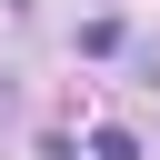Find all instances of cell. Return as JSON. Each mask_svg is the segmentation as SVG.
Returning <instances> with one entry per match:
<instances>
[{"label": "cell", "mask_w": 160, "mask_h": 160, "mask_svg": "<svg viewBox=\"0 0 160 160\" xmlns=\"http://www.w3.org/2000/svg\"><path fill=\"white\" fill-rule=\"evenodd\" d=\"M90 160H140V140H130V130L110 120V130H90Z\"/></svg>", "instance_id": "cell-1"}]
</instances>
